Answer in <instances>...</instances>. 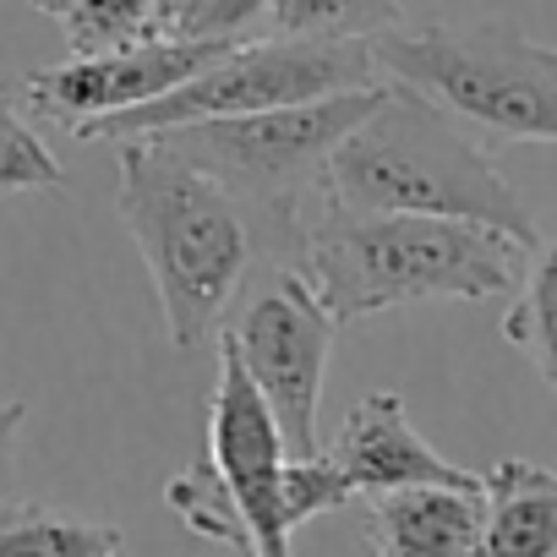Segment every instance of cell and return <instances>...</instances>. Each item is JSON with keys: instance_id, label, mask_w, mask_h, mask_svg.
I'll list each match as a JSON object with an SVG mask.
<instances>
[{"instance_id": "e0dca14e", "label": "cell", "mask_w": 557, "mask_h": 557, "mask_svg": "<svg viewBox=\"0 0 557 557\" xmlns=\"http://www.w3.org/2000/svg\"><path fill=\"white\" fill-rule=\"evenodd\" d=\"M405 23V0H273L268 34L318 39H377Z\"/></svg>"}, {"instance_id": "8fae6325", "label": "cell", "mask_w": 557, "mask_h": 557, "mask_svg": "<svg viewBox=\"0 0 557 557\" xmlns=\"http://www.w3.org/2000/svg\"><path fill=\"white\" fill-rule=\"evenodd\" d=\"M367 541L394 557H470L486 546V481H421L377 492Z\"/></svg>"}, {"instance_id": "5bb4252c", "label": "cell", "mask_w": 557, "mask_h": 557, "mask_svg": "<svg viewBox=\"0 0 557 557\" xmlns=\"http://www.w3.org/2000/svg\"><path fill=\"white\" fill-rule=\"evenodd\" d=\"M503 339L530 356L535 377L557 399V235L535 240V251L524 262V278H519V296L503 318Z\"/></svg>"}, {"instance_id": "9c48e42d", "label": "cell", "mask_w": 557, "mask_h": 557, "mask_svg": "<svg viewBox=\"0 0 557 557\" xmlns=\"http://www.w3.org/2000/svg\"><path fill=\"white\" fill-rule=\"evenodd\" d=\"M213 350H219V377H213V405H208V437H213L208 459L230 481V492L257 535V552L278 557V552H290V530L278 519V475H285L290 443L278 432L273 405L251 383V372L224 329L213 334Z\"/></svg>"}, {"instance_id": "7a4b0ae2", "label": "cell", "mask_w": 557, "mask_h": 557, "mask_svg": "<svg viewBox=\"0 0 557 557\" xmlns=\"http://www.w3.org/2000/svg\"><path fill=\"white\" fill-rule=\"evenodd\" d=\"M121 224L159 290L175 350L219 334L246 273L257 268L262 219L219 175L164 148L153 132L121 137Z\"/></svg>"}, {"instance_id": "2e32d148", "label": "cell", "mask_w": 557, "mask_h": 557, "mask_svg": "<svg viewBox=\"0 0 557 557\" xmlns=\"http://www.w3.org/2000/svg\"><path fill=\"white\" fill-rule=\"evenodd\" d=\"M61 186H66V170L50 153V143L28 126L23 83L0 77V202L28 197V191H61Z\"/></svg>"}, {"instance_id": "7c38bea8", "label": "cell", "mask_w": 557, "mask_h": 557, "mask_svg": "<svg viewBox=\"0 0 557 557\" xmlns=\"http://www.w3.org/2000/svg\"><path fill=\"white\" fill-rule=\"evenodd\" d=\"M486 557H557V470L503 459L486 475Z\"/></svg>"}, {"instance_id": "4fadbf2b", "label": "cell", "mask_w": 557, "mask_h": 557, "mask_svg": "<svg viewBox=\"0 0 557 557\" xmlns=\"http://www.w3.org/2000/svg\"><path fill=\"white\" fill-rule=\"evenodd\" d=\"M126 535L99 519H77L39 497H0V557H110Z\"/></svg>"}, {"instance_id": "277c9868", "label": "cell", "mask_w": 557, "mask_h": 557, "mask_svg": "<svg viewBox=\"0 0 557 557\" xmlns=\"http://www.w3.org/2000/svg\"><path fill=\"white\" fill-rule=\"evenodd\" d=\"M372 55L388 83L416 88L470 132H492L503 143H557V50L508 23H399L372 39Z\"/></svg>"}, {"instance_id": "6da1fadb", "label": "cell", "mask_w": 557, "mask_h": 557, "mask_svg": "<svg viewBox=\"0 0 557 557\" xmlns=\"http://www.w3.org/2000/svg\"><path fill=\"white\" fill-rule=\"evenodd\" d=\"M530 246L492 224L394 208H345L323 191L301 208L296 262L334 323L416 301H492L524 278Z\"/></svg>"}, {"instance_id": "ac0fdd59", "label": "cell", "mask_w": 557, "mask_h": 557, "mask_svg": "<svg viewBox=\"0 0 557 557\" xmlns=\"http://www.w3.org/2000/svg\"><path fill=\"white\" fill-rule=\"evenodd\" d=\"M361 497V486L350 481V470L334 459V454H290L285 459V475H278V519L296 535L301 524L334 513V508H350Z\"/></svg>"}, {"instance_id": "52a82bcc", "label": "cell", "mask_w": 557, "mask_h": 557, "mask_svg": "<svg viewBox=\"0 0 557 557\" xmlns=\"http://www.w3.org/2000/svg\"><path fill=\"white\" fill-rule=\"evenodd\" d=\"M224 334L235 339L262 399L273 405L290 454H318L323 448L318 443V399H323V372H329L339 323L323 307V296L312 290L301 262H278Z\"/></svg>"}, {"instance_id": "3957f363", "label": "cell", "mask_w": 557, "mask_h": 557, "mask_svg": "<svg viewBox=\"0 0 557 557\" xmlns=\"http://www.w3.org/2000/svg\"><path fill=\"white\" fill-rule=\"evenodd\" d=\"M318 191L345 208H394V213H443V219L492 224L530 251L541 240L524 197L497 175L492 153L470 137V126L405 83H388L383 99L350 126Z\"/></svg>"}, {"instance_id": "8992f818", "label": "cell", "mask_w": 557, "mask_h": 557, "mask_svg": "<svg viewBox=\"0 0 557 557\" xmlns=\"http://www.w3.org/2000/svg\"><path fill=\"white\" fill-rule=\"evenodd\" d=\"M377 83H388V77L377 72L372 39L251 34V39H235L219 61H208L181 88H170V94H159L137 110L99 115L77 137L83 143H121V137H137V132H159V126L251 115V110H273V104H307V99L377 88Z\"/></svg>"}, {"instance_id": "ba28073f", "label": "cell", "mask_w": 557, "mask_h": 557, "mask_svg": "<svg viewBox=\"0 0 557 557\" xmlns=\"http://www.w3.org/2000/svg\"><path fill=\"white\" fill-rule=\"evenodd\" d=\"M235 39H186V34H153L143 45L126 50H104V55H72L66 66L34 72L23 77V104L34 115H45L61 132H83L99 115H121L137 110L170 88H181L186 77H197L208 61H219Z\"/></svg>"}, {"instance_id": "44dd1931", "label": "cell", "mask_w": 557, "mask_h": 557, "mask_svg": "<svg viewBox=\"0 0 557 557\" xmlns=\"http://www.w3.org/2000/svg\"><path fill=\"white\" fill-rule=\"evenodd\" d=\"M28 405L23 399H0V497L12 486V459H17V437H23Z\"/></svg>"}, {"instance_id": "5b68a950", "label": "cell", "mask_w": 557, "mask_h": 557, "mask_svg": "<svg viewBox=\"0 0 557 557\" xmlns=\"http://www.w3.org/2000/svg\"><path fill=\"white\" fill-rule=\"evenodd\" d=\"M383 88L388 83L329 94V99H307V104H273V110H251V115L159 126L153 137L164 148H175L181 159L202 164L208 175H219L235 197H246L278 246H296L301 208L318 197L334 148L383 99Z\"/></svg>"}, {"instance_id": "7402d4cb", "label": "cell", "mask_w": 557, "mask_h": 557, "mask_svg": "<svg viewBox=\"0 0 557 557\" xmlns=\"http://www.w3.org/2000/svg\"><path fill=\"white\" fill-rule=\"evenodd\" d=\"M191 12H197V0H153V28L159 34H186Z\"/></svg>"}, {"instance_id": "30bf717a", "label": "cell", "mask_w": 557, "mask_h": 557, "mask_svg": "<svg viewBox=\"0 0 557 557\" xmlns=\"http://www.w3.org/2000/svg\"><path fill=\"white\" fill-rule=\"evenodd\" d=\"M329 454L350 470V481L361 486V497H377V492H394V486H421V481H481L475 470L443 459L416 432V421L405 416V399L394 388L367 394L345 416V426H339V437H334Z\"/></svg>"}, {"instance_id": "603a6c76", "label": "cell", "mask_w": 557, "mask_h": 557, "mask_svg": "<svg viewBox=\"0 0 557 557\" xmlns=\"http://www.w3.org/2000/svg\"><path fill=\"white\" fill-rule=\"evenodd\" d=\"M28 7H34V12H45V17H55V23H61V12H66V7H72V0H28Z\"/></svg>"}, {"instance_id": "9a60e30c", "label": "cell", "mask_w": 557, "mask_h": 557, "mask_svg": "<svg viewBox=\"0 0 557 557\" xmlns=\"http://www.w3.org/2000/svg\"><path fill=\"white\" fill-rule=\"evenodd\" d=\"M164 503L181 513V524L213 546H230V552H257V535L230 492V481L213 470V459H197L186 465L170 486H164Z\"/></svg>"}, {"instance_id": "d6986e66", "label": "cell", "mask_w": 557, "mask_h": 557, "mask_svg": "<svg viewBox=\"0 0 557 557\" xmlns=\"http://www.w3.org/2000/svg\"><path fill=\"white\" fill-rule=\"evenodd\" d=\"M72 55H104L153 39V0H72L61 12Z\"/></svg>"}, {"instance_id": "ffe728a7", "label": "cell", "mask_w": 557, "mask_h": 557, "mask_svg": "<svg viewBox=\"0 0 557 557\" xmlns=\"http://www.w3.org/2000/svg\"><path fill=\"white\" fill-rule=\"evenodd\" d=\"M273 0H197L186 17V39H251L257 28L268 34Z\"/></svg>"}]
</instances>
